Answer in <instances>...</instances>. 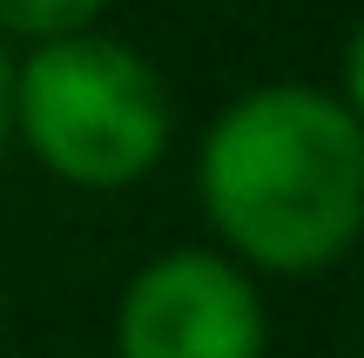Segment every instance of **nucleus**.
<instances>
[{
  "instance_id": "obj_4",
  "label": "nucleus",
  "mask_w": 364,
  "mask_h": 358,
  "mask_svg": "<svg viewBox=\"0 0 364 358\" xmlns=\"http://www.w3.org/2000/svg\"><path fill=\"white\" fill-rule=\"evenodd\" d=\"M108 0H0V41H27V48H48V41H75L95 34Z\"/></svg>"
},
{
  "instance_id": "obj_6",
  "label": "nucleus",
  "mask_w": 364,
  "mask_h": 358,
  "mask_svg": "<svg viewBox=\"0 0 364 358\" xmlns=\"http://www.w3.org/2000/svg\"><path fill=\"white\" fill-rule=\"evenodd\" d=\"M7 142H14V54L0 41V156H7Z\"/></svg>"
},
{
  "instance_id": "obj_3",
  "label": "nucleus",
  "mask_w": 364,
  "mask_h": 358,
  "mask_svg": "<svg viewBox=\"0 0 364 358\" xmlns=\"http://www.w3.org/2000/svg\"><path fill=\"white\" fill-rule=\"evenodd\" d=\"M270 318L243 264L223 251H169L129 278L115 305V358H263Z\"/></svg>"
},
{
  "instance_id": "obj_1",
  "label": "nucleus",
  "mask_w": 364,
  "mask_h": 358,
  "mask_svg": "<svg viewBox=\"0 0 364 358\" xmlns=\"http://www.w3.org/2000/svg\"><path fill=\"white\" fill-rule=\"evenodd\" d=\"M196 189L230 264L277 278L331 270L364 237V129L324 88H250L209 122Z\"/></svg>"
},
{
  "instance_id": "obj_5",
  "label": "nucleus",
  "mask_w": 364,
  "mask_h": 358,
  "mask_svg": "<svg viewBox=\"0 0 364 358\" xmlns=\"http://www.w3.org/2000/svg\"><path fill=\"white\" fill-rule=\"evenodd\" d=\"M344 108H351V122L364 129V21L351 27V41H344Z\"/></svg>"
},
{
  "instance_id": "obj_2",
  "label": "nucleus",
  "mask_w": 364,
  "mask_h": 358,
  "mask_svg": "<svg viewBox=\"0 0 364 358\" xmlns=\"http://www.w3.org/2000/svg\"><path fill=\"white\" fill-rule=\"evenodd\" d=\"M169 88L135 48L75 34L14 61V135L75 189H129L169 156Z\"/></svg>"
}]
</instances>
